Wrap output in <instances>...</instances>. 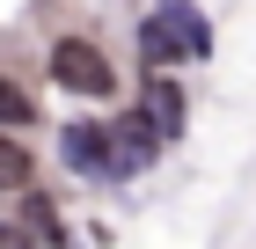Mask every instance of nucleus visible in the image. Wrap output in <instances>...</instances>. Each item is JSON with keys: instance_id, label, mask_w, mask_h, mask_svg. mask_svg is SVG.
I'll return each mask as SVG.
<instances>
[{"instance_id": "7ed1b4c3", "label": "nucleus", "mask_w": 256, "mask_h": 249, "mask_svg": "<svg viewBox=\"0 0 256 249\" xmlns=\"http://www.w3.org/2000/svg\"><path fill=\"white\" fill-rule=\"evenodd\" d=\"M52 81H59L66 96H118V66L102 59V44H88V37H59L52 44Z\"/></svg>"}, {"instance_id": "39448f33", "label": "nucleus", "mask_w": 256, "mask_h": 249, "mask_svg": "<svg viewBox=\"0 0 256 249\" xmlns=\"http://www.w3.org/2000/svg\"><path fill=\"white\" fill-rule=\"evenodd\" d=\"M30 176H37V161H30L22 132H8V125H0V191H30Z\"/></svg>"}, {"instance_id": "20e7f679", "label": "nucleus", "mask_w": 256, "mask_h": 249, "mask_svg": "<svg viewBox=\"0 0 256 249\" xmlns=\"http://www.w3.org/2000/svg\"><path fill=\"white\" fill-rule=\"evenodd\" d=\"M146 117H154V132L161 139H176L183 132V88L168 74H146Z\"/></svg>"}, {"instance_id": "0eeeda50", "label": "nucleus", "mask_w": 256, "mask_h": 249, "mask_svg": "<svg viewBox=\"0 0 256 249\" xmlns=\"http://www.w3.org/2000/svg\"><path fill=\"white\" fill-rule=\"evenodd\" d=\"M22 227H30V234H44V242H66V227H59V212L44 205V198H37V205H30V220H22Z\"/></svg>"}, {"instance_id": "423d86ee", "label": "nucleus", "mask_w": 256, "mask_h": 249, "mask_svg": "<svg viewBox=\"0 0 256 249\" xmlns=\"http://www.w3.org/2000/svg\"><path fill=\"white\" fill-rule=\"evenodd\" d=\"M0 125H8V132H22V125H37V103L22 96V88H15L8 74H0Z\"/></svg>"}, {"instance_id": "f257e3e1", "label": "nucleus", "mask_w": 256, "mask_h": 249, "mask_svg": "<svg viewBox=\"0 0 256 249\" xmlns=\"http://www.w3.org/2000/svg\"><path fill=\"white\" fill-rule=\"evenodd\" d=\"M139 59H146V74L212 59V22H205V8H190V0H161L154 15L139 22Z\"/></svg>"}, {"instance_id": "6e6552de", "label": "nucleus", "mask_w": 256, "mask_h": 249, "mask_svg": "<svg viewBox=\"0 0 256 249\" xmlns=\"http://www.w3.org/2000/svg\"><path fill=\"white\" fill-rule=\"evenodd\" d=\"M0 249H37V234H30V227H8V220H0Z\"/></svg>"}, {"instance_id": "f03ea898", "label": "nucleus", "mask_w": 256, "mask_h": 249, "mask_svg": "<svg viewBox=\"0 0 256 249\" xmlns=\"http://www.w3.org/2000/svg\"><path fill=\"white\" fill-rule=\"evenodd\" d=\"M59 161L80 176V183H124V147H118V117H74V125H59Z\"/></svg>"}]
</instances>
